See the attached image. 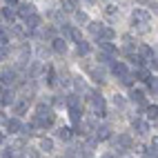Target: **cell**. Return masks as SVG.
Returning <instances> with one entry per match:
<instances>
[{"label":"cell","instance_id":"10","mask_svg":"<svg viewBox=\"0 0 158 158\" xmlns=\"http://www.w3.org/2000/svg\"><path fill=\"white\" fill-rule=\"evenodd\" d=\"M94 131H96V140H107V138H111V129L107 127V125H102V127H96Z\"/></svg>","mask_w":158,"mask_h":158},{"label":"cell","instance_id":"34","mask_svg":"<svg viewBox=\"0 0 158 158\" xmlns=\"http://www.w3.org/2000/svg\"><path fill=\"white\" fill-rule=\"evenodd\" d=\"M98 62H102V65H111V56H105V54H100V56H98Z\"/></svg>","mask_w":158,"mask_h":158},{"label":"cell","instance_id":"3","mask_svg":"<svg viewBox=\"0 0 158 158\" xmlns=\"http://www.w3.org/2000/svg\"><path fill=\"white\" fill-rule=\"evenodd\" d=\"M129 147H131V136L120 134L118 138H116V149L118 152H125V149H129Z\"/></svg>","mask_w":158,"mask_h":158},{"label":"cell","instance_id":"15","mask_svg":"<svg viewBox=\"0 0 158 158\" xmlns=\"http://www.w3.org/2000/svg\"><path fill=\"white\" fill-rule=\"evenodd\" d=\"M73 18H76V23H78V25H89V23H91L89 16H87L85 11H73Z\"/></svg>","mask_w":158,"mask_h":158},{"label":"cell","instance_id":"17","mask_svg":"<svg viewBox=\"0 0 158 158\" xmlns=\"http://www.w3.org/2000/svg\"><path fill=\"white\" fill-rule=\"evenodd\" d=\"M102 29H105V25H102V23H89V31H91V34L96 36V38H100Z\"/></svg>","mask_w":158,"mask_h":158},{"label":"cell","instance_id":"32","mask_svg":"<svg viewBox=\"0 0 158 158\" xmlns=\"http://www.w3.org/2000/svg\"><path fill=\"white\" fill-rule=\"evenodd\" d=\"M114 105H116V107H125V98L116 94V96H114Z\"/></svg>","mask_w":158,"mask_h":158},{"label":"cell","instance_id":"38","mask_svg":"<svg viewBox=\"0 0 158 158\" xmlns=\"http://www.w3.org/2000/svg\"><path fill=\"white\" fill-rule=\"evenodd\" d=\"M5 2H7L9 7H11V5H18V0H5Z\"/></svg>","mask_w":158,"mask_h":158},{"label":"cell","instance_id":"4","mask_svg":"<svg viewBox=\"0 0 158 158\" xmlns=\"http://www.w3.org/2000/svg\"><path fill=\"white\" fill-rule=\"evenodd\" d=\"M0 82H2V85H14V82H16V71L14 69H2V73H0Z\"/></svg>","mask_w":158,"mask_h":158},{"label":"cell","instance_id":"21","mask_svg":"<svg viewBox=\"0 0 158 158\" xmlns=\"http://www.w3.org/2000/svg\"><path fill=\"white\" fill-rule=\"evenodd\" d=\"M71 136H73V131H71L69 127H60V129H58V138H60V140H71Z\"/></svg>","mask_w":158,"mask_h":158},{"label":"cell","instance_id":"37","mask_svg":"<svg viewBox=\"0 0 158 158\" xmlns=\"http://www.w3.org/2000/svg\"><path fill=\"white\" fill-rule=\"evenodd\" d=\"M2 158H14V152H9V149L2 152Z\"/></svg>","mask_w":158,"mask_h":158},{"label":"cell","instance_id":"39","mask_svg":"<svg viewBox=\"0 0 158 158\" xmlns=\"http://www.w3.org/2000/svg\"><path fill=\"white\" fill-rule=\"evenodd\" d=\"M0 123H7V118H5V114L0 111Z\"/></svg>","mask_w":158,"mask_h":158},{"label":"cell","instance_id":"16","mask_svg":"<svg viewBox=\"0 0 158 158\" xmlns=\"http://www.w3.org/2000/svg\"><path fill=\"white\" fill-rule=\"evenodd\" d=\"M98 45H100V51H102L105 56H114L116 54V47L111 43H98Z\"/></svg>","mask_w":158,"mask_h":158},{"label":"cell","instance_id":"42","mask_svg":"<svg viewBox=\"0 0 158 158\" xmlns=\"http://www.w3.org/2000/svg\"><path fill=\"white\" fill-rule=\"evenodd\" d=\"M87 2H94V0H87Z\"/></svg>","mask_w":158,"mask_h":158},{"label":"cell","instance_id":"28","mask_svg":"<svg viewBox=\"0 0 158 158\" xmlns=\"http://www.w3.org/2000/svg\"><path fill=\"white\" fill-rule=\"evenodd\" d=\"M69 116H71V120L76 123V125L80 123V109H69Z\"/></svg>","mask_w":158,"mask_h":158},{"label":"cell","instance_id":"18","mask_svg":"<svg viewBox=\"0 0 158 158\" xmlns=\"http://www.w3.org/2000/svg\"><path fill=\"white\" fill-rule=\"evenodd\" d=\"M80 129H82V134H89V131L96 129V123L94 120H80Z\"/></svg>","mask_w":158,"mask_h":158},{"label":"cell","instance_id":"8","mask_svg":"<svg viewBox=\"0 0 158 158\" xmlns=\"http://www.w3.org/2000/svg\"><path fill=\"white\" fill-rule=\"evenodd\" d=\"M5 125H7V129L11 134H23V123H20L18 118H9Z\"/></svg>","mask_w":158,"mask_h":158},{"label":"cell","instance_id":"26","mask_svg":"<svg viewBox=\"0 0 158 158\" xmlns=\"http://www.w3.org/2000/svg\"><path fill=\"white\" fill-rule=\"evenodd\" d=\"M156 111H158L156 105H149V107H147V116H149V120H154V123H156Z\"/></svg>","mask_w":158,"mask_h":158},{"label":"cell","instance_id":"23","mask_svg":"<svg viewBox=\"0 0 158 158\" xmlns=\"http://www.w3.org/2000/svg\"><path fill=\"white\" fill-rule=\"evenodd\" d=\"M131 100H134V102H143V100H145V94H143L140 89H134V91H131Z\"/></svg>","mask_w":158,"mask_h":158},{"label":"cell","instance_id":"31","mask_svg":"<svg viewBox=\"0 0 158 158\" xmlns=\"http://www.w3.org/2000/svg\"><path fill=\"white\" fill-rule=\"evenodd\" d=\"M94 147H96V138H87V140H85V149H87V152H91Z\"/></svg>","mask_w":158,"mask_h":158},{"label":"cell","instance_id":"29","mask_svg":"<svg viewBox=\"0 0 158 158\" xmlns=\"http://www.w3.org/2000/svg\"><path fill=\"white\" fill-rule=\"evenodd\" d=\"M120 82H123V85H131V82H134V76H131V73L127 71L125 76H120Z\"/></svg>","mask_w":158,"mask_h":158},{"label":"cell","instance_id":"36","mask_svg":"<svg viewBox=\"0 0 158 158\" xmlns=\"http://www.w3.org/2000/svg\"><path fill=\"white\" fill-rule=\"evenodd\" d=\"M107 14H109V16H116L118 11H116V7H114V5H109V7H107Z\"/></svg>","mask_w":158,"mask_h":158},{"label":"cell","instance_id":"5","mask_svg":"<svg viewBox=\"0 0 158 158\" xmlns=\"http://www.w3.org/2000/svg\"><path fill=\"white\" fill-rule=\"evenodd\" d=\"M87 73L96 80V82H102L105 80V71L100 69V67H94V65H87Z\"/></svg>","mask_w":158,"mask_h":158},{"label":"cell","instance_id":"24","mask_svg":"<svg viewBox=\"0 0 158 158\" xmlns=\"http://www.w3.org/2000/svg\"><path fill=\"white\" fill-rule=\"evenodd\" d=\"M138 80H143V82H149V80H152V73L147 71V69H138Z\"/></svg>","mask_w":158,"mask_h":158},{"label":"cell","instance_id":"12","mask_svg":"<svg viewBox=\"0 0 158 158\" xmlns=\"http://www.w3.org/2000/svg\"><path fill=\"white\" fill-rule=\"evenodd\" d=\"M67 36L73 40V43H76V45H80V43H85V40H82V34H80V31L76 29V27H69L67 29Z\"/></svg>","mask_w":158,"mask_h":158},{"label":"cell","instance_id":"33","mask_svg":"<svg viewBox=\"0 0 158 158\" xmlns=\"http://www.w3.org/2000/svg\"><path fill=\"white\" fill-rule=\"evenodd\" d=\"M131 62H134V65H136V67H143V65H145V60H143L140 56H136V54L131 56Z\"/></svg>","mask_w":158,"mask_h":158},{"label":"cell","instance_id":"22","mask_svg":"<svg viewBox=\"0 0 158 158\" xmlns=\"http://www.w3.org/2000/svg\"><path fill=\"white\" fill-rule=\"evenodd\" d=\"M67 105H69V109H78L80 107V98L71 94V96H67Z\"/></svg>","mask_w":158,"mask_h":158},{"label":"cell","instance_id":"6","mask_svg":"<svg viewBox=\"0 0 158 158\" xmlns=\"http://www.w3.org/2000/svg\"><path fill=\"white\" fill-rule=\"evenodd\" d=\"M16 14H20V18H29V16H34V14H36V7H34V5H29V2L18 5V11H16Z\"/></svg>","mask_w":158,"mask_h":158},{"label":"cell","instance_id":"14","mask_svg":"<svg viewBox=\"0 0 158 158\" xmlns=\"http://www.w3.org/2000/svg\"><path fill=\"white\" fill-rule=\"evenodd\" d=\"M76 7H78V0H62V7L60 9L69 14V11H76Z\"/></svg>","mask_w":158,"mask_h":158},{"label":"cell","instance_id":"40","mask_svg":"<svg viewBox=\"0 0 158 158\" xmlns=\"http://www.w3.org/2000/svg\"><path fill=\"white\" fill-rule=\"evenodd\" d=\"M102 158H116V156H111V154H107V156H102Z\"/></svg>","mask_w":158,"mask_h":158},{"label":"cell","instance_id":"41","mask_svg":"<svg viewBox=\"0 0 158 158\" xmlns=\"http://www.w3.org/2000/svg\"><path fill=\"white\" fill-rule=\"evenodd\" d=\"M0 96H2V89H0Z\"/></svg>","mask_w":158,"mask_h":158},{"label":"cell","instance_id":"13","mask_svg":"<svg viewBox=\"0 0 158 158\" xmlns=\"http://www.w3.org/2000/svg\"><path fill=\"white\" fill-rule=\"evenodd\" d=\"M111 69H114V73H116L118 78L127 73V65H125V62H111Z\"/></svg>","mask_w":158,"mask_h":158},{"label":"cell","instance_id":"1","mask_svg":"<svg viewBox=\"0 0 158 158\" xmlns=\"http://www.w3.org/2000/svg\"><path fill=\"white\" fill-rule=\"evenodd\" d=\"M87 100H89V105H91V109H94V114L96 116H107V107H105V100H102V96H98L96 91H89V96H87Z\"/></svg>","mask_w":158,"mask_h":158},{"label":"cell","instance_id":"11","mask_svg":"<svg viewBox=\"0 0 158 158\" xmlns=\"http://www.w3.org/2000/svg\"><path fill=\"white\" fill-rule=\"evenodd\" d=\"M54 51L56 54H67V40L65 38H54Z\"/></svg>","mask_w":158,"mask_h":158},{"label":"cell","instance_id":"20","mask_svg":"<svg viewBox=\"0 0 158 158\" xmlns=\"http://www.w3.org/2000/svg\"><path fill=\"white\" fill-rule=\"evenodd\" d=\"M2 18H5V20H9V23L14 25V20H16V9L5 7V9H2Z\"/></svg>","mask_w":158,"mask_h":158},{"label":"cell","instance_id":"19","mask_svg":"<svg viewBox=\"0 0 158 158\" xmlns=\"http://www.w3.org/2000/svg\"><path fill=\"white\" fill-rule=\"evenodd\" d=\"M40 149H43V152H54V140H51V138H40Z\"/></svg>","mask_w":158,"mask_h":158},{"label":"cell","instance_id":"30","mask_svg":"<svg viewBox=\"0 0 158 158\" xmlns=\"http://www.w3.org/2000/svg\"><path fill=\"white\" fill-rule=\"evenodd\" d=\"M78 54H80V56H87V54H89V45H87V43H80V45H78Z\"/></svg>","mask_w":158,"mask_h":158},{"label":"cell","instance_id":"7","mask_svg":"<svg viewBox=\"0 0 158 158\" xmlns=\"http://www.w3.org/2000/svg\"><path fill=\"white\" fill-rule=\"evenodd\" d=\"M25 25H27V29H29V31H34V29H38L40 25H43V18H40L38 14H34V16L25 18Z\"/></svg>","mask_w":158,"mask_h":158},{"label":"cell","instance_id":"9","mask_svg":"<svg viewBox=\"0 0 158 158\" xmlns=\"http://www.w3.org/2000/svg\"><path fill=\"white\" fill-rule=\"evenodd\" d=\"M131 127L136 129V134H140V136L149 131V125H147L145 120H140V118H134V120H131Z\"/></svg>","mask_w":158,"mask_h":158},{"label":"cell","instance_id":"27","mask_svg":"<svg viewBox=\"0 0 158 158\" xmlns=\"http://www.w3.org/2000/svg\"><path fill=\"white\" fill-rule=\"evenodd\" d=\"M73 85H76V89H78V91H87V85H85V80L76 78V80H73ZM87 94H89V91H87Z\"/></svg>","mask_w":158,"mask_h":158},{"label":"cell","instance_id":"2","mask_svg":"<svg viewBox=\"0 0 158 158\" xmlns=\"http://www.w3.org/2000/svg\"><path fill=\"white\" fill-rule=\"evenodd\" d=\"M131 20H134V25H140V29L145 31L147 25H149V20H152V16H149V11H145V9H136L131 14Z\"/></svg>","mask_w":158,"mask_h":158},{"label":"cell","instance_id":"35","mask_svg":"<svg viewBox=\"0 0 158 158\" xmlns=\"http://www.w3.org/2000/svg\"><path fill=\"white\" fill-rule=\"evenodd\" d=\"M25 109H27L25 102H18V105H16V111H18V114H25Z\"/></svg>","mask_w":158,"mask_h":158},{"label":"cell","instance_id":"25","mask_svg":"<svg viewBox=\"0 0 158 158\" xmlns=\"http://www.w3.org/2000/svg\"><path fill=\"white\" fill-rule=\"evenodd\" d=\"M0 102H2V105H11V102H14V94H11V91L2 94V96H0Z\"/></svg>","mask_w":158,"mask_h":158}]
</instances>
